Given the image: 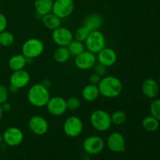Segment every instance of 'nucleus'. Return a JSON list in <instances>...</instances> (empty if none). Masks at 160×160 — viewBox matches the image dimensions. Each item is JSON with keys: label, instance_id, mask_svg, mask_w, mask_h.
<instances>
[{"label": "nucleus", "instance_id": "nucleus-14", "mask_svg": "<svg viewBox=\"0 0 160 160\" xmlns=\"http://www.w3.org/2000/svg\"><path fill=\"white\" fill-rule=\"evenodd\" d=\"M29 128L36 135H44L48 131V123L42 116H33L29 120Z\"/></svg>", "mask_w": 160, "mask_h": 160}, {"label": "nucleus", "instance_id": "nucleus-36", "mask_svg": "<svg viewBox=\"0 0 160 160\" xmlns=\"http://www.w3.org/2000/svg\"><path fill=\"white\" fill-rule=\"evenodd\" d=\"M9 91H10L11 92H17V91H18V89H17V88L13 87V86L10 85V87H9Z\"/></svg>", "mask_w": 160, "mask_h": 160}, {"label": "nucleus", "instance_id": "nucleus-38", "mask_svg": "<svg viewBox=\"0 0 160 160\" xmlns=\"http://www.w3.org/2000/svg\"><path fill=\"white\" fill-rule=\"evenodd\" d=\"M3 141V139H2V134H1V133H0V144H1V142H2Z\"/></svg>", "mask_w": 160, "mask_h": 160}, {"label": "nucleus", "instance_id": "nucleus-18", "mask_svg": "<svg viewBox=\"0 0 160 160\" xmlns=\"http://www.w3.org/2000/svg\"><path fill=\"white\" fill-rule=\"evenodd\" d=\"M102 17L98 13H92L85 17L83 21V26L86 27L90 31H98L102 24Z\"/></svg>", "mask_w": 160, "mask_h": 160}, {"label": "nucleus", "instance_id": "nucleus-29", "mask_svg": "<svg viewBox=\"0 0 160 160\" xmlns=\"http://www.w3.org/2000/svg\"><path fill=\"white\" fill-rule=\"evenodd\" d=\"M151 116L160 121V99L153 100L150 105Z\"/></svg>", "mask_w": 160, "mask_h": 160}, {"label": "nucleus", "instance_id": "nucleus-24", "mask_svg": "<svg viewBox=\"0 0 160 160\" xmlns=\"http://www.w3.org/2000/svg\"><path fill=\"white\" fill-rule=\"evenodd\" d=\"M142 127L146 131L154 132L157 131L159 128V121L152 116H148V117H145L142 120Z\"/></svg>", "mask_w": 160, "mask_h": 160}, {"label": "nucleus", "instance_id": "nucleus-7", "mask_svg": "<svg viewBox=\"0 0 160 160\" xmlns=\"http://www.w3.org/2000/svg\"><path fill=\"white\" fill-rule=\"evenodd\" d=\"M83 123L79 117L71 116L63 123V131L70 138H76L82 133Z\"/></svg>", "mask_w": 160, "mask_h": 160}, {"label": "nucleus", "instance_id": "nucleus-16", "mask_svg": "<svg viewBox=\"0 0 160 160\" xmlns=\"http://www.w3.org/2000/svg\"><path fill=\"white\" fill-rule=\"evenodd\" d=\"M97 59L98 63L105 66L106 67H112L117 61V54L112 48L105 47L98 53Z\"/></svg>", "mask_w": 160, "mask_h": 160}, {"label": "nucleus", "instance_id": "nucleus-21", "mask_svg": "<svg viewBox=\"0 0 160 160\" xmlns=\"http://www.w3.org/2000/svg\"><path fill=\"white\" fill-rule=\"evenodd\" d=\"M100 95L98 85L93 84H89L83 88L81 95L84 100L88 102H93L98 98Z\"/></svg>", "mask_w": 160, "mask_h": 160}, {"label": "nucleus", "instance_id": "nucleus-12", "mask_svg": "<svg viewBox=\"0 0 160 160\" xmlns=\"http://www.w3.org/2000/svg\"><path fill=\"white\" fill-rule=\"evenodd\" d=\"M48 112L53 116H62L67 112V102L66 99L60 96H55L50 98L46 105Z\"/></svg>", "mask_w": 160, "mask_h": 160}, {"label": "nucleus", "instance_id": "nucleus-17", "mask_svg": "<svg viewBox=\"0 0 160 160\" xmlns=\"http://www.w3.org/2000/svg\"><path fill=\"white\" fill-rule=\"evenodd\" d=\"M142 93L145 97L148 98H154L159 93V84L156 80L152 78H148L145 80L142 84Z\"/></svg>", "mask_w": 160, "mask_h": 160}, {"label": "nucleus", "instance_id": "nucleus-34", "mask_svg": "<svg viewBox=\"0 0 160 160\" xmlns=\"http://www.w3.org/2000/svg\"><path fill=\"white\" fill-rule=\"evenodd\" d=\"M100 80H101L100 76L99 75L96 74V73H93V74L91 75L90 78H89V81H90L91 84H95V85H98Z\"/></svg>", "mask_w": 160, "mask_h": 160}, {"label": "nucleus", "instance_id": "nucleus-22", "mask_svg": "<svg viewBox=\"0 0 160 160\" xmlns=\"http://www.w3.org/2000/svg\"><path fill=\"white\" fill-rule=\"evenodd\" d=\"M42 21L44 26L49 30H55L61 26L62 19L58 17L52 12L46 14V15L42 17Z\"/></svg>", "mask_w": 160, "mask_h": 160}, {"label": "nucleus", "instance_id": "nucleus-15", "mask_svg": "<svg viewBox=\"0 0 160 160\" xmlns=\"http://www.w3.org/2000/svg\"><path fill=\"white\" fill-rule=\"evenodd\" d=\"M30 79H31V77L28 72L23 69V70L12 72L9 78V82H10V85L17 88V89H20L28 85L30 82Z\"/></svg>", "mask_w": 160, "mask_h": 160}, {"label": "nucleus", "instance_id": "nucleus-3", "mask_svg": "<svg viewBox=\"0 0 160 160\" xmlns=\"http://www.w3.org/2000/svg\"><path fill=\"white\" fill-rule=\"evenodd\" d=\"M90 122L92 126L100 132L108 131L112 125L111 115L103 109L94 111L91 115Z\"/></svg>", "mask_w": 160, "mask_h": 160}, {"label": "nucleus", "instance_id": "nucleus-20", "mask_svg": "<svg viewBox=\"0 0 160 160\" xmlns=\"http://www.w3.org/2000/svg\"><path fill=\"white\" fill-rule=\"evenodd\" d=\"M26 57L23 54H16L8 61V66L12 71L23 70L27 65Z\"/></svg>", "mask_w": 160, "mask_h": 160}, {"label": "nucleus", "instance_id": "nucleus-5", "mask_svg": "<svg viewBox=\"0 0 160 160\" xmlns=\"http://www.w3.org/2000/svg\"><path fill=\"white\" fill-rule=\"evenodd\" d=\"M85 46L88 51L94 54H98L106 47L105 36L99 31H91L85 40Z\"/></svg>", "mask_w": 160, "mask_h": 160}, {"label": "nucleus", "instance_id": "nucleus-10", "mask_svg": "<svg viewBox=\"0 0 160 160\" xmlns=\"http://www.w3.org/2000/svg\"><path fill=\"white\" fill-rule=\"evenodd\" d=\"M2 139L3 142L9 146H18L23 140V133L20 128L11 127L4 131L2 134Z\"/></svg>", "mask_w": 160, "mask_h": 160}, {"label": "nucleus", "instance_id": "nucleus-2", "mask_svg": "<svg viewBox=\"0 0 160 160\" xmlns=\"http://www.w3.org/2000/svg\"><path fill=\"white\" fill-rule=\"evenodd\" d=\"M50 98L49 91L43 84H33L28 90V102L35 107L41 108L46 106Z\"/></svg>", "mask_w": 160, "mask_h": 160}, {"label": "nucleus", "instance_id": "nucleus-11", "mask_svg": "<svg viewBox=\"0 0 160 160\" xmlns=\"http://www.w3.org/2000/svg\"><path fill=\"white\" fill-rule=\"evenodd\" d=\"M105 146L104 141L98 136H90L83 142V148L90 155H97L101 152Z\"/></svg>", "mask_w": 160, "mask_h": 160}, {"label": "nucleus", "instance_id": "nucleus-33", "mask_svg": "<svg viewBox=\"0 0 160 160\" xmlns=\"http://www.w3.org/2000/svg\"><path fill=\"white\" fill-rule=\"evenodd\" d=\"M7 28V19L3 13L0 12V32L5 31Z\"/></svg>", "mask_w": 160, "mask_h": 160}, {"label": "nucleus", "instance_id": "nucleus-13", "mask_svg": "<svg viewBox=\"0 0 160 160\" xmlns=\"http://www.w3.org/2000/svg\"><path fill=\"white\" fill-rule=\"evenodd\" d=\"M107 146L113 152H123L126 148V142L123 134L120 132H113L108 137Z\"/></svg>", "mask_w": 160, "mask_h": 160}, {"label": "nucleus", "instance_id": "nucleus-30", "mask_svg": "<svg viewBox=\"0 0 160 160\" xmlns=\"http://www.w3.org/2000/svg\"><path fill=\"white\" fill-rule=\"evenodd\" d=\"M66 102H67V109H69V110H77L81 106V101L77 97H70L66 100Z\"/></svg>", "mask_w": 160, "mask_h": 160}, {"label": "nucleus", "instance_id": "nucleus-6", "mask_svg": "<svg viewBox=\"0 0 160 160\" xmlns=\"http://www.w3.org/2000/svg\"><path fill=\"white\" fill-rule=\"evenodd\" d=\"M74 9L73 0H55L52 12L60 19L68 17Z\"/></svg>", "mask_w": 160, "mask_h": 160}, {"label": "nucleus", "instance_id": "nucleus-35", "mask_svg": "<svg viewBox=\"0 0 160 160\" xmlns=\"http://www.w3.org/2000/svg\"><path fill=\"white\" fill-rule=\"evenodd\" d=\"M1 106L3 112H8V111H9L11 109V105L9 102H7L1 104Z\"/></svg>", "mask_w": 160, "mask_h": 160}, {"label": "nucleus", "instance_id": "nucleus-37", "mask_svg": "<svg viewBox=\"0 0 160 160\" xmlns=\"http://www.w3.org/2000/svg\"><path fill=\"white\" fill-rule=\"evenodd\" d=\"M3 112H3L2 109V106H1V104H0V121H1L2 118Z\"/></svg>", "mask_w": 160, "mask_h": 160}, {"label": "nucleus", "instance_id": "nucleus-28", "mask_svg": "<svg viewBox=\"0 0 160 160\" xmlns=\"http://www.w3.org/2000/svg\"><path fill=\"white\" fill-rule=\"evenodd\" d=\"M91 31L88 29L86 27L81 26V28H78L76 31H75L74 34V38L76 40L79 41V42H85V40L87 39L88 36L89 35Z\"/></svg>", "mask_w": 160, "mask_h": 160}, {"label": "nucleus", "instance_id": "nucleus-4", "mask_svg": "<svg viewBox=\"0 0 160 160\" xmlns=\"http://www.w3.org/2000/svg\"><path fill=\"white\" fill-rule=\"evenodd\" d=\"M44 48V44L42 41L38 38H30L23 42L21 52L25 57L33 59L42 54Z\"/></svg>", "mask_w": 160, "mask_h": 160}, {"label": "nucleus", "instance_id": "nucleus-9", "mask_svg": "<svg viewBox=\"0 0 160 160\" xmlns=\"http://www.w3.org/2000/svg\"><path fill=\"white\" fill-rule=\"evenodd\" d=\"M97 57L95 54L88 50H84L79 55L75 56V65L80 70H88L92 69L96 63Z\"/></svg>", "mask_w": 160, "mask_h": 160}, {"label": "nucleus", "instance_id": "nucleus-1", "mask_svg": "<svg viewBox=\"0 0 160 160\" xmlns=\"http://www.w3.org/2000/svg\"><path fill=\"white\" fill-rule=\"evenodd\" d=\"M100 95L106 98H116L121 94L123 85L119 78L114 76H106L100 80L98 84Z\"/></svg>", "mask_w": 160, "mask_h": 160}, {"label": "nucleus", "instance_id": "nucleus-32", "mask_svg": "<svg viewBox=\"0 0 160 160\" xmlns=\"http://www.w3.org/2000/svg\"><path fill=\"white\" fill-rule=\"evenodd\" d=\"M94 67H95V73L98 75H99L100 77L102 76V75H104L105 73H106V67H105V66L102 65V64H100V63H98V64H96V65L94 66Z\"/></svg>", "mask_w": 160, "mask_h": 160}, {"label": "nucleus", "instance_id": "nucleus-8", "mask_svg": "<svg viewBox=\"0 0 160 160\" xmlns=\"http://www.w3.org/2000/svg\"><path fill=\"white\" fill-rule=\"evenodd\" d=\"M52 41L59 46L67 47L69 44L73 40V33L65 27H59L53 30L52 33Z\"/></svg>", "mask_w": 160, "mask_h": 160}, {"label": "nucleus", "instance_id": "nucleus-23", "mask_svg": "<svg viewBox=\"0 0 160 160\" xmlns=\"http://www.w3.org/2000/svg\"><path fill=\"white\" fill-rule=\"evenodd\" d=\"M70 55L67 47L59 46L53 53V58L59 63H64L70 59Z\"/></svg>", "mask_w": 160, "mask_h": 160}, {"label": "nucleus", "instance_id": "nucleus-19", "mask_svg": "<svg viewBox=\"0 0 160 160\" xmlns=\"http://www.w3.org/2000/svg\"><path fill=\"white\" fill-rule=\"evenodd\" d=\"M54 0H34V8L41 17L52 12Z\"/></svg>", "mask_w": 160, "mask_h": 160}, {"label": "nucleus", "instance_id": "nucleus-26", "mask_svg": "<svg viewBox=\"0 0 160 160\" xmlns=\"http://www.w3.org/2000/svg\"><path fill=\"white\" fill-rule=\"evenodd\" d=\"M14 36L11 32L3 31L0 32V45L3 47L11 46L14 43Z\"/></svg>", "mask_w": 160, "mask_h": 160}, {"label": "nucleus", "instance_id": "nucleus-31", "mask_svg": "<svg viewBox=\"0 0 160 160\" xmlns=\"http://www.w3.org/2000/svg\"><path fill=\"white\" fill-rule=\"evenodd\" d=\"M9 97V89L6 85L0 84V104L6 102Z\"/></svg>", "mask_w": 160, "mask_h": 160}, {"label": "nucleus", "instance_id": "nucleus-27", "mask_svg": "<svg viewBox=\"0 0 160 160\" xmlns=\"http://www.w3.org/2000/svg\"><path fill=\"white\" fill-rule=\"evenodd\" d=\"M127 119L126 113L122 110H117L111 115L112 124L122 125L125 123Z\"/></svg>", "mask_w": 160, "mask_h": 160}, {"label": "nucleus", "instance_id": "nucleus-25", "mask_svg": "<svg viewBox=\"0 0 160 160\" xmlns=\"http://www.w3.org/2000/svg\"><path fill=\"white\" fill-rule=\"evenodd\" d=\"M84 48H85V45H84V43L82 42H79V41L76 40V39L72 41L67 46V48H68L70 55L73 56H77L80 53L84 52Z\"/></svg>", "mask_w": 160, "mask_h": 160}]
</instances>
